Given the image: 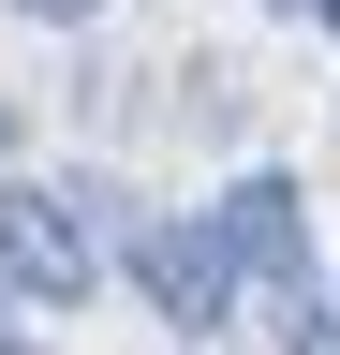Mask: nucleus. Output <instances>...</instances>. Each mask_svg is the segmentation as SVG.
Masks as SVG:
<instances>
[{
    "label": "nucleus",
    "mask_w": 340,
    "mask_h": 355,
    "mask_svg": "<svg viewBox=\"0 0 340 355\" xmlns=\"http://www.w3.org/2000/svg\"><path fill=\"white\" fill-rule=\"evenodd\" d=\"M0 15H30V30H89L104 0H0Z\"/></svg>",
    "instance_id": "obj_5"
},
{
    "label": "nucleus",
    "mask_w": 340,
    "mask_h": 355,
    "mask_svg": "<svg viewBox=\"0 0 340 355\" xmlns=\"http://www.w3.org/2000/svg\"><path fill=\"white\" fill-rule=\"evenodd\" d=\"M0 163H15V104H0Z\"/></svg>",
    "instance_id": "obj_6"
},
{
    "label": "nucleus",
    "mask_w": 340,
    "mask_h": 355,
    "mask_svg": "<svg viewBox=\"0 0 340 355\" xmlns=\"http://www.w3.org/2000/svg\"><path fill=\"white\" fill-rule=\"evenodd\" d=\"M0 311H15V282H0Z\"/></svg>",
    "instance_id": "obj_8"
},
{
    "label": "nucleus",
    "mask_w": 340,
    "mask_h": 355,
    "mask_svg": "<svg viewBox=\"0 0 340 355\" xmlns=\"http://www.w3.org/2000/svg\"><path fill=\"white\" fill-rule=\"evenodd\" d=\"M267 326H281V355H340V311H325V296H281Z\"/></svg>",
    "instance_id": "obj_4"
},
{
    "label": "nucleus",
    "mask_w": 340,
    "mask_h": 355,
    "mask_svg": "<svg viewBox=\"0 0 340 355\" xmlns=\"http://www.w3.org/2000/svg\"><path fill=\"white\" fill-rule=\"evenodd\" d=\"M207 237H222V266H237V296H311V207H296V178L281 163H251V178H222V207H207Z\"/></svg>",
    "instance_id": "obj_2"
},
{
    "label": "nucleus",
    "mask_w": 340,
    "mask_h": 355,
    "mask_svg": "<svg viewBox=\"0 0 340 355\" xmlns=\"http://www.w3.org/2000/svg\"><path fill=\"white\" fill-rule=\"evenodd\" d=\"M0 355H30V340H0Z\"/></svg>",
    "instance_id": "obj_9"
},
{
    "label": "nucleus",
    "mask_w": 340,
    "mask_h": 355,
    "mask_svg": "<svg viewBox=\"0 0 340 355\" xmlns=\"http://www.w3.org/2000/svg\"><path fill=\"white\" fill-rule=\"evenodd\" d=\"M104 207L118 193H89V178H0V282L45 296V311H74V296L104 282V252H118Z\"/></svg>",
    "instance_id": "obj_1"
},
{
    "label": "nucleus",
    "mask_w": 340,
    "mask_h": 355,
    "mask_svg": "<svg viewBox=\"0 0 340 355\" xmlns=\"http://www.w3.org/2000/svg\"><path fill=\"white\" fill-rule=\"evenodd\" d=\"M134 282L163 296V326H178V340H222V326H237V266H222L207 222H134Z\"/></svg>",
    "instance_id": "obj_3"
},
{
    "label": "nucleus",
    "mask_w": 340,
    "mask_h": 355,
    "mask_svg": "<svg viewBox=\"0 0 340 355\" xmlns=\"http://www.w3.org/2000/svg\"><path fill=\"white\" fill-rule=\"evenodd\" d=\"M311 15H325V30H340V0H311Z\"/></svg>",
    "instance_id": "obj_7"
}]
</instances>
